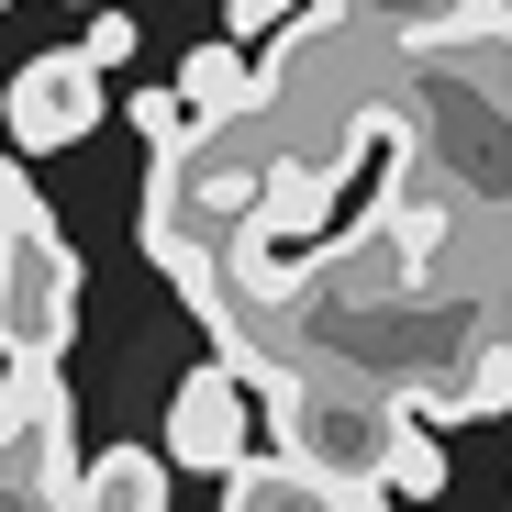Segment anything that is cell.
Masks as SVG:
<instances>
[{"label": "cell", "mask_w": 512, "mask_h": 512, "mask_svg": "<svg viewBox=\"0 0 512 512\" xmlns=\"http://www.w3.org/2000/svg\"><path fill=\"white\" fill-rule=\"evenodd\" d=\"M67 312H78V256L56 245L45 212L0 223V346H12V368H45L67 346Z\"/></svg>", "instance_id": "obj_1"}, {"label": "cell", "mask_w": 512, "mask_h": 512, "mask_svg": "<svg viewBox=\"0 0 512 512\" xmlns=\"http://www.w3.org/2000/svg\"><path fill=\"white\" fill-rule=\"evenodd\" d=\"M390 390H368V379H312L301 401H290V423H279V457H301L312 479H379V446H390Z\"/></svg>", "instance_id": "obj_2"}, {"label": "cell", "mask_w": 512, "mask_h": 512, "mask_svg": "<svg viewBox=\"0 0 512 512\" xmlns=\"http://www.w3.org/2000/svg\"><path fill=\"white\" fill-rule=\"evenodd\" d=\"M0 112H12L23 156H67V145H90V123H101V67L78 45H56V56H34L12 90H0Z\"/></svg>", "instance_id": "obj_3"}, {"label": "cell", "mask_w": 512, "mask_h": 512, "mask_svg": "<svg viewBox=\"0 0 512 512\" xmlns=\"http://www.w3.org/2000/svg\"><path fill=\"white\" fill-rule=\"evenodd\" d=\"M167 457H179V468H212V479H234V468L256 457V401H245V379H234L223 357L179 379V401H167Z\"/></svg>", "instance_id": "obj_4"}, {"label": "cell", "mask_w": 512, "mask_h": 512, "mask_svg": "<svg viewBox=\"0 0 512 512\" xmlns=\"http://www.w3.org/2000/svg\"><path fill=\"white\" fill-rule=\"evenodd\" d=\"M179 112H190L201 134H223V123H256V112H268V78H256V56H245L234 34H212V45L179 67Z\"/></svg>", "instance_id": "obj_5"}, {"label": "cell", "mask_w": 512, "mask_h": 512, "mask_svg": "<svg viewBox=\"0 0 512 512\" xmlns=\"http://www.w3.org/2000/svg\"><path fill=\"white\" fill-rule=\"evenodd\" d=\"M67 512H167V457H156V446L90 457V468H78V490H67Z\"/></svg>", "instance_id": "obj_6"}, {"label": "cell", "mask_w": 512, "mask_h": 512, "mask_svg": "<svg viewBox=\"0 0 512 512\" xmlns=\"http://www.w3.org/2000/svg\"><path fill=\"white\" fill-rule=\"evenodd\" d=\"M223 512H346V490L312 479L301 457H245V468L223 479Z\"/></svg>", "instance_id": "obj_7"}, {"label": "cell", "mask_w": 512, "mask_h": 512, "mask_svg": "<svg viewBox=\"0 0 512 512\" xmlns=\"http://www.w3.org/2000/svg\"><path fill=\"white\" fill-rule=\"evenodd\" d=\"M390 412H401V401H390ZM379 490H390V501H435V490H446V423L401 412L390 446H379Z\"/></svg>", "instance_id": "obj_8"}, {"label": "cell", "mask_w": 512, "mask_h": 512, "mask_svg": "<svg viewBox=\"0 0 512 512\" xmlns=\"http://www.w3.org/2000/svg\"><path fill=\"white\" fill-rule=\"evenodd\" d=\"M134 45H145V34H134V12H123V0H112V12H101L90 34H78V56H90L101 78H112V67H134Z\"/></svg>", "instance_id": "obj_9"}, {"label": "cell", "mask_w": 512, "mask_h": 512, "mask_svg": "<svg viewBox=\"0 0 512 512\" xmlns=\"http://www.w3.org/2000/svg\"><path fill=\"white\" fill-rule=\"evenodd\" d=\"M90 12H112V0H90Z\"/></svg>", "instance_id": "obj_10"}]
</instances>
